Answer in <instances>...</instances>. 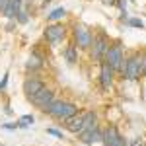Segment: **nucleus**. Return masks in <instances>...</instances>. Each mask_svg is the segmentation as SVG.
<instances>
[{
	"mask_svg": "<svg viewBox=\"0 0 146 146\" xmlns=\"http://www.w3.org/2000/svg\"><path fill=\"white\" fill-rule=\"evenodd\" d=\"M76 136H78V140L82 142V144L92 146V144H96V142H101V136H103V129H101L100 125H98V127H92V129H86V131L78 133Z\"/></svg>",
	"mask_w": 146,
	"mask_h": 146,
	"instance_id": "10",
	"label": "nucleus"
},
{
	"mask_svg": "<svg viewBox=\"0 0 146 146\" xmlns=\"http://www.w3.org/2000/svg\"><path fill=\"white\" fill-rule=\"evenodd\" d=\"M109 66L119 74L121 72V66H123V60H125V47L123 41H111V45L105 53V58H103Z\"/></svg>",
	"mask_w": 146,
	"mask_h": 146,
	"instance_id": "4",
	"label": "nucleus"
},
{
	"mask_svg": "<svg viewBox=\"0 0 146 146\" xmlns=\"http://www.w3.org/2000/svg\"><path fill=\"white\" fill-rule=\"evenodd\" d=\"M8 80H10V72H4V76L0 78V92L6 90V86H8Z\"/></svg>",
	"mask_w": 146,
	"mask_h": 146,
	"instance_id": "21",
	"label": "nucleus"
},
{
	"mask_svg": "<svg viewBox=\"0 0 146 146\" xmlns=\"http://www.w3.org/2000/svg\"><path fill=\"white\" fill-rule=\"evenodd\" d=\"M0 127H2V129H6V131H16V129H20V127H18V121H10V123H2Z\"/></svg>",
	"mask_w": 146,
	"mask_h": 146,
	"instance_id": "22",
	"label": "nucleus"
},
{
	"mask_svg": "<svg viewBox=\"0 0 146 146\" xmlns=\"http://www.w3.org/2000/svg\"><path fill=\"white\" fill-rule=\"evenodd\" d=\"M16 22H18V23H22V25L29 22V14H27V10H25V6H23L22 10L18 12V16H16Z\"/></svg>",
	"mask_w": 146,
	"mask_h": 146,
	"instance_id": "19",
	"label": "nucleus"
},
{
	"mask_svg": "<svg viewBox=\"0 0 146 146\" xmlns=\"http://www.w3.org/2000/svg\"><path fill=\"white\" fill-rule=\"evenodd\" d=\"M72 41L78 47V51H88L94 41V31L90 27H86L84 23H76L72 29Z\"/></svg>",
	"mask_w": 146,
	"mask_h": 146,
	"instance_id": "5",
	"label": "nucleus"
},
{
	"mask_svg": "<svg viewBox=\"0 0 146 146\" xmlns=\"http://www.w3.org/2000/svg\"><path fill=\"white\" fill-rule=\"evenodd\" d=\"M121 80H129V82H138L142 76V51H131L129 55H125L123 66L119 72Z\"/></svg>",
	"mask_w": 146,
	"mask_h": 146,
	"instance_id": "1",
	"label": "nucleus"
},
{
	"mask_svg": "<svg viewBox=\"0 0 146 146\" xmlns=\"http://www.w3.org/2000/svg\"><path fill=\"white\" fill-rule=\"evenodd\" d=\"M66 8H62V6H58V8H55V10H51L49 14H47V22L53 23V22H60V20H64L66 18Z\"/></svg>",
	"mask_w": 146,
	"mask_h": 146,
	"instance_id": "16",
	"label": "nucleus"
},
{
	"mask_svg": "<svg viewBox=\"0 0 146 146\" xmlns=\"http://www.w3.org/2000/svg\"><path fill=\"white\" fill-rule=\"evenodd\" d=\"M129 2H136V0H129Z\"/></svg>",
	"mask_w": 146,
	"mask_h": 146,
	"instance_id": "30",
	"label": "nucleus"
},
{
	"mask_svg": "<svg viewBox=\"0 0 146 146\" xmlns=\"http://www.w3.org/2000/svg\"><path fill=\"white\" fill-rule=\"evenodd\" d=\"M35 123V117L31 115V113H27V115H22L20 119H18V127L20 129H29L31 125Z\"/></svg>",
	"mask_w": 146,
	"mask_h": 146,
	"instance_id": "17",
	"label": "nucleus"
},
{
	"mask_svg": "<svg viewBox=\"0 0 146 146\" xmlns=\"http://www.w3.org/2000/svg\"><path fill=\"white\" fill-rule=\"evenodd\" d=\"M129 146H144V142H142L140 138H133V140L129 142Z\"/></svg>",
	"mask_w": 146,
	"mask_h": 146,
	"instance_id": "25",
	"label": "nucleus"
},
{
	"mask_svg": "<svg viewBox=\"0 0 146 146\" xmlns=\"http://www.w3.org/2000/svg\"><path fill=\"white\" fill-rule=\"evenodd\" d=\"M115 78H117V72L113 70L105 60H101L100 62V88L101 92H109L113 88V84H115Z\"/></svg>",
	"mask_w": 146,
	"mask_h": 146,
	"instance_id": "9",
	"label": "nucleus"
},
{
	"mask_svg": "<svg viewBox=\"0 0 146 146\" xmlns=\"http://www.w3.org/2000/svg\"><path fill=\"white\" fill-rule=\"evenodd\" d=\"M142 76H146V51H142Z\"/></svg>",
	"mask_w": 146,
	"mask_h": 146,
	"instance_id": "26",
	"label": "nucleus"
},
{
	"mask_svg": "<svg viewBox=\"0 0 146 146\" xmlns=\"http://www.w3.org/2000/svg\"><path fill=\"white\" fill-rule=\"evenodd\" d=\"M49 2H53V0H43V6H47Z\"/></svg>",
	"mask_w": 146,
	"mask_h": 146,
	"instance_id": "29",
	"label": "nucleus"
},
{
	"mask_svg": "<svg viewBox=\"0 0 146 146\" xmlns=\"http://www.w3.org/2000/svg\"><path fill=\"white\" fill-rule=\"evenodd\" d=\"M109 45H111V39H109V35L105 33V31H98V33H94L92 47L88 49L92 62H98V64H100L101 60L105 58V53H107Z\"/></svg>",
	"mask_w": 146,
	"mask_h": 146,
	"instance_id": "3",
	"label": "nucleus"
},
{
	"mask_svg": "<svg viewBox=\"0 0 146 146\" xmlns=\"http://www.w3.org/2000/svg\"><path fill=\"white\" fill-rule=\"evenodd\" d=\"M47 135H53V136H56V138H60V140H64V133L58 131V129H53V127L47 129Z\"/></svg>",
	"mask_w": 146,
	"mask_h": 146,
	"instance_id": "20",
	"label": "nucleus"
},
{
	"mask_svg": "<svg viewBox=\"0 0 146 146\" xmlns=\"http://www.w3.org/2000/svg\"><path fill=\"white\" fill-rule=\"evenodd\" d=\"M66 37H68L66 25H62V23H58V22L47 23V27L43 29V39H45L49 45H58V43H62Z\"/></svg>",
	"mask_w": 146,
	"mask_h": 146,
	"instance_id": "6",
	"label": "nucleus"
},
{
	"mask_svg": "<svg viewBox=\"0 0 146 146\" xmlns=\"http://www.w3.org/2000/svg\"><path fill=\"white\" fill-rule=\"evenodd\" d=\"M56 98V94H55V90L53 88H43V90H39L35 96H31V98H27V101L33 105V107H37L39 111H45L47 107L53 103V100Z\"/></svg>",
	"mask_w": 146,
	"mask_h": 146,
	"instance_id": "8",
	"label": "nucleus"
},
{
	"mask_svg": "<svg viewBox=\"0 0 146 146\" xmlns=\"http://www.w3.org/2000/svg\"><path fill=\"white\" fill-rule=\"evenodd\" d=\"M47 117H51V119H55L58 123H62L64 119L68 117H72V115H76L78 113V105L74 103V101H68V100H53V103L47 107L45 111H43Z\"/></svg>",
	"mask_w": 146,
	"mask_h": 146,
	"instance_id": "2",
	"label": "nucleus"
},
{
	"mask_svg": "<svg viewBox=\"0 0 146 146\" xmlns=\"http://www.w3.org/2000/svg\"><path fill=\"white\" fill-rule=\"evenodd\" d=\"M129 18H131V16H129V12H121V14H119V22H121V23H125Z\"/></svg>",
	"mask_w": 146,
	"mask_h": 146,
	"instance_id": "24",
	"label": "nucleus"
},
{
	"mask_svg": "<svg viewBox=\"0 0 146 146\" xmlns=\"http://www.w3.org/2000/svg\"><path fill=\"white\" fill-rule=\"evenodd\" d=\"M23 8V0H8L6 2V8L2 12V16L6 18V20H16V16H18V12Z\"/></svg>",
	"mask_w": 146,
	"mask_h": 146,
	"instance_id": "15",
	"label": "nucleus"
},
{
	"mask_svg": "<svg viewBox=\"0 0 146 146\" xmlns=\"http://www.w3.org/2000/svg\"><path fill=\"white\" fill-rule=\"evenodd\" d=\"M115 6L121 12H127V2H125V0H115Z\"/></svg>",
	"mask_w": 146,
	"mask_h": 146,
	"instance_id": "23",
	"label": "nucleus"
},
{
	"mask_svg": "<svg viewBox=\"0 0 146 146\" xmlns=\"http://www.w3.org/2000/svg\"><path fill=\"white\" fill-rule=\"evenodd\" d=\"M105 6H115V0H101Z\"/></svg>",
	"mask_w": 146,
	"mask_h": 146,
	"instance_id": "28",
	"label": "nucleus"
},
{
	"mask_svg": "<svg viewBox=\"0 0 146 146\" xmlns=\"http://www.w3.org/2000/svg\"><path fill=\"white\" fill-rule=\"evenodd\" d=\"M43 68H45V56L41 55L37 49H33L31 55H29V58H27V62H25V70L31 72V74H35V72H39V70H43Z\"/></svg>",
	"mask_w": 146,
	"mask_h": 146,
	"instance_id": "12",
	"label": "nucleus"
},
{
	"mask_svg": "<svg viewBox=\"0 0 146 146\" xmlns=\"http://www.w3.org/2000/svg\"><path fill=\"white\" fill-rule=\"evenodd\" d=\"M62 127L66 129L68 133H72V135H78L80 131H82V113H76V115H72V117H68L62 121Z\"/></svg>",
	"mask_w": 146,
	"mask_h": 146,
	"instance_id": "13",
	"label": "nucleus"
},
{
	"mask_svg": "<svg viewBox=\"0 0 146 146\" xmlns=\"http://www.w3.org/2000/svg\"><path fill=\"white\" fill-rule=\"evenodd\" d=\"M62 58L68 66H74L78 62V47L74 45V41H70L66 47H62Z\"/></svg>",
	"mask_w": 146,
	"mask_h": 146,
	"instance_id": "14",
	"label": "nucleus"
},
{
	"mask_svg": "<svg viewBox=\"0 0 146 146\" xmlns=\"http://www.w3.org/2000/svg\"><path fill=\"white\" fill-rule=\"evenodd\" d=\"M125 25H129V27H135V29H144V22L140 20V18H129Z\"/></svg>",
	"mask_w": 146,
	"mask_h": 146,
	"instance_id": "18",
	"label": "nucleus"
},
{
	"mask_svg": "<svg viewBox=\"0 0 146 146\" xmlns=\"http://www.w3.org/2000/svg\"><path fill=\"white\" fill-rule=\"evenodd\" d=\"M101 144L103 146H129V140L121 135V131H119L115 125H107V127L103 129Z\"/></svg>",
	"mask_w": 146,
	"mask_h": 146,
	"instance_id": "7",
	"label": "nucleus"
},
{
	"mask_svg": "<svg viewBox=\"0 0 146 146\" xmlns=\"http://www.w3.org/2000/svg\"><path fill=\"white\" fill-rule=\"evenodd\" d=\"M45 86H47V84H45L41 78H39V76L31 74V76H27V78L23 80L22 90H23V94H25V98H31V96H35L39 90H43Z\"/></svg>",
	"mask_w": 146,
	"mask_h": 146,
	"instance_id": "11",
	"label": "nucleus"
},
{
	"mask_svg": "<svg viewBox=\"0 0 146 146\" xmlns=\"http://www.w3.org/2000/svg\"><path fill=\"white\" fill-rule=\"evenodd\" d=\"M6 2H8V0H0V14L4 12V8H6Z\"/></svg>",
	"mask_w": 146,
	"mask_h": 146,
	"instance_id": "27",
	"label": "nucleus"
}]
</instances>
